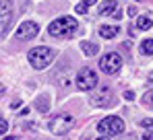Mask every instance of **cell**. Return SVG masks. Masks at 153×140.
<instances>
[{
    "label": "cell",
    "instance_id": "obj_26",
    "mask_svg": "<svg viewBox=\"0 0 153 140\" xmlns=\"http://www.w3.org/2000/svg\"><path fill=\"white\" fill-rule=\"evenodd\" d=\"M149 80H153V72H149Z\"/></svg>",
    "mask_w": 153,
    "mask_h": 140
},
{
    "label": "cell",
    "instance_id": "obj_6",
    "mask_svg": "<svg viewBox=\"0 0 153 140\" xmlns=\"http://www.w3.org/2000/svg\"><path fill=\"white\" fill-rule=\"evenodd\" d=\"M97 74L93 72L91 68H83L79 70V74H76V87L81 89V91H93L95 87H97Z\"/></svg>",
    "mask_w": 153,
    "mask_h": 140
},
{
    "label": "cell",
    "instance_id": "obj_15",
    "mask_svg": "<svg viewBox=\"0 0 153 140\" xmlns=\"http://www.w3.org/2000/svg\"><path fill=\"white\" fill-rule=\"evenodd\" d=\"M141 54L143 56H151L153 54V39H145V41H141Z\"/></svg>",
    "mask_w": 153,
    "mask_h": 140
},
{
    "label": "cell",
    "instance_id": "obj_7",
    "mask_svg": "<svg viewBox=\"0 0 153 140\" xmlns=\"http://www.w3.org/2000/svg\"><path fill=\"white\" fill-rule=\"evenodd\" d=\"M37 33H39V27L33 23V21H25V23L19 25V29H17V39L29 41V39H33Z\"/></svg>",
    "mask_w": 153,
    "mask_h": 140
},
{
    "label": "cell",
    "instance_id": "obj_9",
    "mask_svg": "<svg viewBox=\"0 0 153 140\" xmlns=\"http://www.w3.org/2000/svg\"><path fill=\"white\" fill-rule=\"evenodd\" d=\"M116 8H118V2L116 0H103L102 4H100V15L102 17H110Z\"/></svg>",
    "mask_w": 153,
    "mask_h": 140
},
{
    "label": "cell",
    "instance_id": "obj_8",
    "mask_svg": "<svg viewBox=\"0 0 153 140\" xmlns=\"http://www.w3.org/2000/svg\"><path fill=\"white\" fill-rule=\"evenodd\" d=\"M0 15H2V25H0V31H2V35L8 31V27H10V21H13V15H10V0H2V10H0Z\"/></svg>",
    "mask_w": 153,
    "mask_h": 140
},
{
    "label": "cell",
    "instance_id": "obj_18",
    "mask_svg": "<svg viewBox=\"0 0 153 140\" xmlns=\"http://www.w3.org/2000/svg\"><path fill=\"white\" fill-rule=\"evenodd\" d=\"M0 132H2V136H4V134H6V132H8V122H6V119H4V117H2V119H0Z\"/></svg>",
    "mask_w": 153,
    "mask_h": 140
},
{
    "label": "cell",
    "instance_id": "obj_22",
    "mask_svg": "<svg viewBox=\"0 0 153 140\" xmlns=\"http://www.w3.org/2000/svg\"><path fill=\"white\" fill-rule=\"evenodd\" d=\"M139 140H153V132H151V134H143Z\"/></svg>",
    "mask_w": 153,
    "mask_h": 140
},
{
    "label": "cell",
    "instance_id": "obj_25",
    "mask_svg": "<svg viewBox=\"0 0 153 140\" xmlns=\"http://www.w3.org/2000/svg\"><path fill=\"white\" fill-rule=\"evenodd\" d=\"M97 140H110V138H108V136H102V138H97Z\"/></svg>",
    "mask_w": 153,
    "mask_h": 140
},
{
    "label": "cell",
    "instance_id": "obj_3",
    "mask_svg": "<svg viewBox=\"0 0 153 140\" xmlns=\"http://www.w3.org/2000/svg\"><path fill=\"white\" fill-rule=\"evenodd\" d=\"M97 132L102 136H118L124 132V122L116 116H108L97 124Z\"/></svg>",
    "mask_w": 153,
    "mask_h": 140
},
{
    "label": "cell",
    "instance_id": "obj_20",
    "mask_svg": "<svg viewBox=\"0 0 153 140\" xmlns=\"http://www.w3.org/2000/svg\"><path fill=\"white\" fill-rule=\"evenodd\" d=\"M124 99H126V101H132V99H134V93H132V91H126V93H124Z\"/></svg>",
    "mask_w": 153,
    "mask_h": 140
},
{
    "label": "cell",
    "instance_id": "obj_23",
    "mask_svg": "<svg viewBox=\"0 0 153 140\" xmlns=\"http://www.w3.org/2000/svg\"><path fill=\"white\" fill-rule=\"evenodd\" d=\"M4 140H19V138H17V136H6Z\"/></svg>",
    "mask_w": 153,
    "mask_h": 140
},
{
    "label": "cell",
    "instance_id": "obj_2",
    "mask_svg": "<svg viewBox=\"0 0 153 140\" xmlns=\"http://www.w3.org/2000/svg\"><path fill=\"white\" fill-rule=\"evenodd\" d=\"M76 27H79V23H76L75 17H60L54 23H50L48 33H50L52 37H64V35H71Z\"/></svg>",
    "mask_w": 153,
    "mask_h": 140
},
{
    "label": "cell",
    "instance_id": "obj_1",
    "mask_svg": "<svg viewBox=\"0 0 153 140\" xmlns=\"http://www.w3.org/2000/svg\"><path fill=\"white\" fill-rule=\"evenodd\" d=\"M54 56H56V52L48 46H39V47H33V49H29V54H27V60H29V64L33 66L35 70H44L48 68L52 64V60H54Z\"/></svg>",
    "mask_w": 153,
    "mask_h": 140
},
{
    "label": "cell",
    "instance_id": "obj_16",
    "mask_svg": "<svg viewBox=\"0 0 153 140\" xmlns=\"http://www.w3.org/2000/svg\"><path fill=\"white\" fill-rule=\"evenodd\" d=\"M143 105L145 107H153V91H147L143 95Z\"/></svg>",
    "mask_w": 153,
    "mask_h": 140
},
{
    "label": "cell",
    "instance_id": "obj_13",
    "mask_svg": "<svg viewBox=\"0 0 153 140\" xmlns=\"http://www.w3.org/2000/svg\"><path fill=\"white\" fill-rule=\"evenodd\" d=\"M35 107H37V111L46 113V111L50 109V97H48V95H42V97L35 101Z\"/></svg>",
    "mask_w": 153,
    "mask_h": 140
},
{
    "label": "cell",
    "instance_id": "obj_19",
    "mask_svg": "<svg viewBox=\"0 0 153 140\" xmlns=\"http://www.w3.org/2000/svg\"><path fill=\"white\" fill-rule=\"evenodd\" d=\"M110 17H112V19H116V21H120V19H122V8L118 6V8H116V10L110 15Z\"/></svg>",
    "mask_w": 153,
    "mask_h": 140
},
{
    "label": "cell",
    "instance_id": "obj_28",
    "mask_svg": "<svg viewBox=\"0 0 153 140\" xmlns=\"http://www.w3.org/2000/svg\"><path fill=\"white\" fill-rule=\"evenodd\" d=\"M83 140H85V138H83Z\"/></svg>",
    "mask_w": 153,
    "mask_h": 140
},
{
    "label": "cell",
    "instance_id": "obj_10",
    "mask_svg": "<svg viewBox=\"0 0 153 140\" xmlns=\"http://www.w3.org/2000/svg\"><path fill=\"white\" fill-rule=\"evenodd\" d=\"M116 33H120V29L114 27V25H102L100 27V35H102L103 39H114Z\"/></svg>",
    "mask_w": 153,
    "mask_h": 140
},
{
    "label": "cell",
    "instance_id": "obj_17",
    "mask_svg": "<svg viewBox=\"0 0 153 140\" xmlns=\"http://www.w3.org/2000/svg\"><path fill=\"white\" fill-rule=\"evenodd\" d=\"M87 8H89V4H87V2H81V4H76V13H79V15H85V13H87Z\"/></svg>",
    "mask_w": 153,
    "mask_h": 140
},
{
    "label": "cell",
    "instance_id": "obj_14",
    "mask_svg": "<svg viewBox=\"0 0 153 140\" xmlns=\"http://www.w3.org/2000/svg\"><path fill=\"white\" fill-rule=\"evenodd\" d=\"M151 17H137V27L139 29H143V31H147V29H151Z\"/></svg>",
    "mask_w": 153,
    "mask_h": 140
},
{
    "label": "cell",
    "instance_id": "obj_21",
    "mask_svg": "<svg viewBox=\"0 0 153 140\" xmlns=\"http://www.w3.org/2000/svg\"><path fill=\"white\" fill-rule=\"evenodd\" d=\"M128 15H130V17H137V6H130V8H128Z\"/></svg>",
    "mask_w": 153,
    "mask_h": 140
},
{
    "label": "cell",
    "instance_id": "obj_27",
    "mask_svg": "<svg viewBox=\"0 0 153 140\" xmlns=\"http://www.w3.org/2000/svg\"><path fill=\"white\" fill-rule=\"evenodd\" d=\"M151 130H153V122H151Z\"/></svg>",
    "mask_w": 153,
    "mask_h": 140
},
{
    "label": "cell",
    "instance_id": "obj_24",
    "mask_svg": "<svg viewBox=\"0 0 153 140\" xmlns=\"http://www.w3.org/2000/svg\"><path fill=\"white\" fill-rule=\"evenodd\" d=\"M85 2H87V4H89V6H91V4H95V2H97V0H85Z\"/></svg>",
    "mask_w": 153,
    "mask_h": 140
},
{
    "label": "cell",
    "instance_id": "obj_4",
    "mask_svg": "<svg viewBox=\"0 0 153 140\" xmlns=\"http://www.w3.org/2000/svg\"><path fill=\"white\" fill-rule=\"evenodd\" d=\"M75 126V117L71 116V113H58V116H54L48 122V130L54 132V134H66L71 128Z\"/></svg>",
    "mask_w": 153,
    "mask_h": 140
},
{
    "label": "cell",
    "instance_id": "obj_5",
    "mask_svg": "<svg viewBox=\"0 0 153 140\" xmlns=\"http://www.w3.org/2000/svg\"><path fill=\"white\" fill-rule=\"evenodd\" d=\"M120 68H122V58L116 52L105 54L102 60H100V70H102L103 74H116Z\"/></svg>",
    "mask_w": 153,
    "mask_h": 140
},
{
    "label": "cell",
    "instance_id": "obj_11",
    "mask_svg": "<svg viewBox=\"0 0 153 140\" xmlns=\"http://www.w3.org/2000/svg\"><path fill=\"white\" fill-rule=\"evenodd\" d=\"M112 95H110V89H103V91H100V93L93 97V103L97 105V107H103V105H110V99Z\"/></svg>",
    "mask_w": 153,
    "mask_h": 140
},
{
    "label": "cell",
    "instance_id": "obj_12",
    "mask_svg": "<svg viewBox=\"0 0 153 140\" xmlns=\"http://www.w3.org/2000/svg\"><path fill=\"white\" fill-rule=\"evenodd\" d=\"M81 49H83V54L87 56V58H91V56H95L97 54V43H93V41H83L81 43Z\"/></svg>",
    "mask_w": 153,
    "mask_h": 140
}]
</instances>
